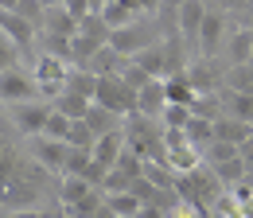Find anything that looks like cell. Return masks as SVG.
I'll return each mask as SVG.
<instances>
[{
    "mask_svg": "<svg viewBox=\"0 0 253 218\" xmlns=\"http://www.w3.org/2000/svg\"><path fill=\"white\" fill-rule=\"evenodd\" d=\"M230 8L226 4H207V20L199 31V59H222L226 39H230Z\"/></svg>",
    "mask_w": 253,
    "mask_h": 218,
    "instance_id": "1",
    "label": "cell"
},
{
    "mask_svg": "<svg viewBox=\"0 0 253 218\" xmlns=\"http://www.w3.org/2000/svg\"><path fill=\"white\" fill-rule=\"evenodd\" d=\"M160 39H164V35H160L156 20H140V24H132V28H125V31H113V35H109V47H113L121 59L132 62L136 55H144L148 47H156Z\"/></svg>",
    "mask_w": 253,
    "mask_h": 218,
    "instance_id": "2",
    "label": "cell"
},
{
    "mask_svg": "<svg viewBox=\"0 0 253 218\" xmlns=\"http://www.w3.org/2000/svg\"><path fill=\"white\" fill-rule=\"evenodd\" d=\"M32 78H35V86H39V93H47V97L55 101V97L66 90L70 62L55 59V55H47V51H39V55H35V62H32Z\"/></svg>",
    "mask_w": 253,
    "mask_h": 218,
    "instance_id": "3",
    "label": "cell"
},
{
    "mask_svg": "<svg viewBox=\"0 0 253 218\" xmlns=\"http://www.w3.org/2000/svg\"><path fill=\"white\" fill-rule=\"evenodd\" d=\"M28 101H39V86H35L32 70H20V66H12V70H4L0 74V105H28Z\"/></svg>",
    "mask_w": 253,
    "mask_h": 218,
    "instance_id": "4",
    "label": "cell"
},
{
    "mask_svg": "<svg viewBox=\"0 0 253 218\" xmlns=\"http://www.w3.org/2000/svg\"><path fill=\"white\" fill-rule=\"evenodd\" d=\"M8 117L16 125V132H24V136H43V129L51 121V101H28V105H12L8 109Z\"/></svg>",
    "mask_w": 253,
    "mask_h": 218,
    "instance_id": "5",
    "label": "cell"
},
{
    "mask_svg": "<svg viewBox=\"0 0 253 218\" xmlns=\"http://www.w3.org/2000/svg\"><path fill=\"white\" fill-rule=\"evenodd\" d=\"M203 20H207V4H203V0H179V4H175V35H179L187 47H199Z\"/></svg>",
    "mask_w": 253,
    "mask_h": 218,
    "instance_id": "6",
    "label": "cell"
},
{
    "mask_svg": "<svg viewBox=\"0 0 253 218\" xmlns=\"http://www.w3.org/2000/svg\"><path fill=\"white\" fill-rule=\"evenodd\" d=\"M32 160L43 168V172H55L59 179H63L66 172V156H70V144H63V140H47V136H35L32 140Z\"/></svg>",
    "mask_w": 253,
    "mask_h": 218,
    "instance_id": "7",
    "label": "cell"
},
{
    "mask_svg": "<svg viewBox=\"0 0 253 218\" xmlns=\"http://www.w3.org/2000/svg\"><path fill=\"white\" fill-rule=\"evenodd\" d=\"M164 109H168V90H164V78H156V82H148L136 93V113L148 117V121H160Z\"/></svg>",
    "mask_w": 253,
    "mask_h": 218,
    "instance_id": "8",
    "label": "cell"
},
{
    "mask_svg": "<svg viewBox=\"0 0 253 218\" xmlns=\"http://www.w3.org/2000/svg\"><path fill=\"white\" fill-rule=\"evenodd\" d=\"M222 62H226V66H246V62H253V31L250 28L230 31L226 51H222Z\"/></svg>",
    "mask_w": 253,
    "mask_h": 218,
    "instance_id": "9",
    "label": "cell"
},
{
    "mask_svg": "<svg viewBox=\"0 0 253 218\" xmlns=\"http://www.w3.org/2000/svg\"><path fill=\"white\" fill-rule=\"evenodd\" d=\"M43 35H51V39H74V35H78V20L66 12V4H47Z\"/></svg>",
    "mask_w": 253,
    "mask_h": 218,
    "instance_id": "10",
    "label": "cell"
},
{
    "mask_svg": "<svg viewBox=\"0 0 253 218\" xmlns=\"http://www.w3.org/2000/svg\"><path fill=\"white\" fill-rule=\"evenodd\" d=\"M214 140H226V144H234V148H246L253 140V125L234 121V117H218V121H214Z\"/></svg>",
    "mask_w": 253,
    "mask_h": 218,
    "instance_id": "11",
    "label": "cell"
},
{
    "mask_svg": "<svg viewBox=\"0 0 253 218\" xmlns=\"http://www.w3.org/2000/svg\"><path fill=\"white\" fill-rule=\"evenodd\" d=\"M0 31H4L20 51H24V47H32V39H35V28H32V24H28V20H20V16H12L4 4H0Z\"/></svg>",
    "mask_w": 253,
    "mask_h": 218,
    "instance_id": "12",
    "label": "cell"
},
{
    "mask_svg": "<svg viewBox=\"0 0 253 218\" xmlns=\"http://www.w3.org/2000/svg\"><path fill=\"white\" fill-rule=\"evenodd\" d=\"M125 148H128V144H125V129H121V132H109V136H101V140L94 144V160L101 164V168H109V172H113Z\"/></svg>",
    "mask_w": 253,
    "mask_h": 218,
    "instance_id": "13",
    "label": "cell"
},
{
    "mask_svg": "<svg viewBox=\"0 0 253 218\" xmlns=\"http://www.w3.org/2000/svg\"><path fill=\"white\" fill-rule=\"evenodd\" d=\"M222 117H234V121L253 125V93H230V90H222Z\"/></svg>",
    "mask_w": 253,
    "mask_h": 218,
    "instance_id": "14",
    "label": "cell"
},
{
    "mask_svg": "<svg viewBox=\"0 0 253 218\" xmlns=\"http://www.w3.org/2000/svg\"><path fill=\"white\" fill-rule=\"evenodd\" d=\"M12 16H20V20H28L35 31H43V24H47V4L43 0H12V4H4Z\"/></svg>",
    "mask_w": 253,
    "mask_h": 218,
    "instance_id": "15",
    "label": "cell"
},
{
    "mask_svg": "<svg viewBox=\"0 0 253 218\" xmlns=\"http://www.w3.org/2000/svg\"><path fill=\"white\" fill-rule=\"evenodd\" d=\"M97 187H90L86 179H78V175H63V183H59V199H63V211L66 207H78L82 199H90Z\"/></svg>",
    "mask_w": 253,
    "mask_h": 218,
    "instance_id": "16",
    "label": "cell"
},
{
    "mask_svg": "<svg viewBox=\"0 0 253 218\" xmlns=\"http://www.w3.org/2000/svg\"><path fill=\"white\" fill-rule=\"evenodd\" d=\"M183 136H187L191 148L207 152V148L214 144V121H207V117H191V125L183 129Z\"/></svg>",
    "mask_w": 253,
    "mask_h": 218,
    "instance_id": "17",
    "label": "cell"
},
{
    "mask_svg": "<svg viewBox=\"0 0 253 218\" xmlns=\"http://www.w3.org/2000/svg\"><path fill=\"white\" fill-rule=\"evenodd\" d=\"M97 74H90V70H82V66H70V78H66V93H78V97H86V101H94L97 93Z\"/></svg>",
    "mask_w": 253,
    "mask_h": 218,
    "instance_id": "18",
    "label": "cell"
},
{
    "mask_svg": "<svg viewBox=\"0 0 253 218\" xmlns=\"http://www.w3.org/2000/svg\"><path fill=\"white\" fill-rule=\"evenodd\" d=\"M164 90H168V105H195V86L187 82V74H175V78H164Z\"/></svg>",
    "mask_w": 253,
    "mask_h": 218,
    "instance_id": "19",
    "label": "cell"
},
{
    "mask_svg": "<svg viewBox=\"0 0 253 218\" xmlns=\"http://www.w3.org/2000/svg\"><path fill=\"white\" fill-rule=\"evenodd\" d=\"M51 105H55L63 117H70V121H86V113L94 109V101H86V97H78V93H66V90L59 93Z\"/></svg>",
    "mask_w": 253,
    "mask_h": 218,
    "instance_id": "20",
    "label": "cell"
},
{
    "mask_svg": "<svg viewBox=\"0 0 253 218\" xmlns=\"http://www.w3.org/2000/svg\"><path fill=\"white\" fill-rule=\"evenodd\" d=\"M86 125H90V132H94L97 140L101 136H109V132H121L125 125H121V117H113L109 109H101V105H94L90 113H86Z\"/></svg>",
    "mask_w": 253,
    "mask_h": 218,
    "instance_id": "21",
    "label": "cell"
},
{
    "mask_svg": "<svg viewBox=\"0 0 253 218\" xmlns=\"http://www.w3.org/2000/svg\"><path fill=\"white\" fill-rule=\"evenodd\" d=\"M222 90H230V93H253V62H246V66H230Z\"/></svg>",
    "mask_w": 253,
    "mask_h": 218,
    "instance_id": "22",
    "label": "cell"
},
{
    "mask_svg": "<svg viewBox=\"0 0 253 218\" xmlns=\"http://www.w3.org/2000/svg\"><path fill=\"white\" fill-rule=\"evenodd\" d=\"M105 203H109V211H113L117 218H136L140 211H144V203H140L132 191H125V195H109Z\"/></svg>",
    "mask_w": 253,
    "mask_h": 218,
    "instance_id": "23",
    "label": "cell"
},
{
    "mask_svg": "<svg viewBox=\"0 0 253 218\" xmlns=\"http://www.w3.org/2000/svg\"><path fill=\"white\" fill-rule=\"evenodd\" d=\"M191 117H195V113H191L187 105H168L164 117H160V125H164V132H183L191 125Z\"/></svg>",
    "mask_w": 253,
    "mask_h": 218,
    "instance_id": "24",
    "label": "cell"
},
{
    "mask_svg": "<svg viewBox=\"0 0 253 218\" xmlns=\"http://www.w3.org/2000/svg\"><path fill=\"white\" fill-rule=\"evenodd\" d=\"M70 125H74V121H70V117H63V113L51 105V121H47V129H43V136H47V140H63V144H66Z\"/></svg>",
    "mask_w": 253,
    "mask_h": 218,
    "instance_id": "25",
    "label": "cell"
},
{
    "mask_svg": "<svg viewBox=\"0 0 253 218\" xmlns=\"http://www.w3.org/2000/svg\"><path fill=\"white\" fill-rule=\"evenodd\" d=\"M90 164H94V152H90V148H70V156H66V172H63V175H78V179H82Z\"/></svg>",
    "mask_w": 253,
    "mask_h": 218,
    "instance_id": "26",
    "label": "cell"
},
{
    "mask_svg": "<svg viewBox=\"0 0 253 218\" xmlns=\"http://www.w3.org/2000/svg\"><path fill=\"white\" fill-rule=\"evenodd\" d=\"M66 144H70V148H90V152H94L97 136L90 132V125H86V121H74V125H70V136H66Z\"/></svg>",
    "mask_w": 253,
    "mask_h": 218,
    "instance_id": "27",
    "label": "cell"
},
{
    "mask_svg": "<svg viewBox=\"0 0 253 218\" xmlns=\"http://www.w3.org/2000/svg\"><path fill=\"white\" fill-rule=\"evenodd\" d=\"M121 82H125V86H128L132 93H140L144 86H148V82H156V78H152V74H144V70H140L136 62H128L125 70H121Z\"/></svg>",
    "mask_w": 253,
    "mask_h": 218,
    "instance_id": "28",
    "label": "cell"
},
{
    "mask_svg": "<svg viewBox=\"0 0 253 218\" xmlns=\"http://www.w3.org/2000/svg\"><path fill=\"white\" fill-rule=\"evenodd\" d=\"M16 55H20V47H16V43H12V39L0 31V74L16 66Z\"/></svg>",
    "mask_w": 253,
    "mask_h": 218,
    "instance_id": "29",
    "label": "cell"
},
{
    "mask_svg": "<svg viewBox=\"0 0 253 218\" xmlns=\"http://www.w3.org/2000/svg\"><path fill=\"white\" fill-rule=\"evenodd\" d=\"M136 218H171V215H168V211H160V207H144Z\"/></svg>",
    "mask_w": 253,
    "mask_h": 218,
    "instance_id": "30",
    "label": "cell"
},
{
    "mask_svg": "<svg viewBox=\"0 0 253 218\" xmlns=\"http://www.w3.org/2000/svg\"><path fill=\"white\" fill-rule=\"evenodd\" d=\"M242 160H246V168H250V175H253V140L242 148Z\"/></svg>",
    "mask_w": 253,
    "mask_h": 218,
    "instance_id": "31",
    "label": "cell"
}]
</instances>
